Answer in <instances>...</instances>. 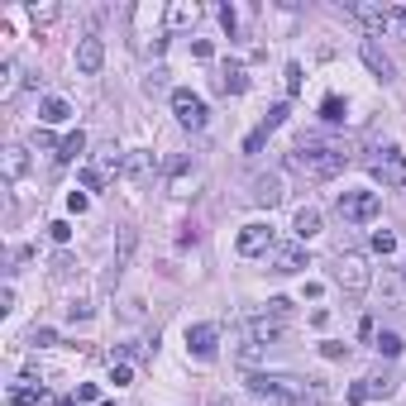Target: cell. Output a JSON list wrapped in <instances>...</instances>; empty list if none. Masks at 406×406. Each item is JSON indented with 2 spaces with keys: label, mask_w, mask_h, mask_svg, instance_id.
Here are the masks:
<instances>
[{
  "label": "cell",
  "mask_w": 406,
  "mask_h": 406,
  "mask_svg": "<svg viewBox=\"0 0 406 406\" xmlns=\"http://www.w3.org/2000/svg\"><path fill=\"white\" fill-rule=\"evenodd\" d=\"M292 163L302 172H311L315 182H330V177H339L349 168V148L344 144H315V139H306L302 148L292 153Z\"/></svg>",
  "instance_id": "1"
},
{
  "label": "cell",
  "mask_w": 406,
  "mask_h": 406,
  "mask_svg": "<svg viewBox=\"0 0 406 406\" xmlns=\"http://www.w3.org/2000/svg\"><path fill=\"white\" fill-rule=\"evenodd\" d=\"M335 282H339L349 297H363V292H368V282H373L368 258H363V253H354V249H349V253L339 249V253H335Z\"/></svg>",
  "instance_id": "2"
},
{
  "label": "cell",
  "mask_w": 406,
  "mask_h": 406,
  "mask_svg": "<svg viewBox=\"0 0 406 406\" xmlns=\"http://www.w3.org/2000/svg\"><path fill=\"white\" fill-rule=\"evenodd\" d=\"M378 210H383V196H378V192H344V196H339V215H344L349 225H373Z\"/></svg>",
  "instance_id": "3"
},
{
  "label": "cell",
  "mask_w": 406,
  "mask_h": 406,
  "mask_svg": "<svg viewBox=\"0 0 406 406\" xmlns=\"http://www.w3.org/2000/svg\"><path fill=\"white\" fill-rule=\"evenodd\" d=\"M172 115H177V124L182 129H205V120H210V110L196 91H187V87H177L172 91Z\"/></svg>",
  "instance_id": "4"
},
{
  "label": "cell",
  "mask_w": 406,
  "mask_h": 406,
  "mask_svg": "<svg viewBox=\"0 0 406 406\" xmlns=\"http://www.w3.org/2000/svg\"><path fill=\"white\" fill-rule=\"evenodd\" d=\"M244 383H249L253 397H287V402H292L297 392H306L297 378H282V373H249Z\"/></svg>",
  "instance_id": "5"
},
{
  "label": "cell",
  "mask_w": 406,
  "mask_h": 406,
  "mask_svg": "<svg viewBox=\"0 0 406 406\" xmlns=\"http://www.w3.org/2000/svg\"><path fill=\"white\" fill-rule=\"evenodd\" d=\"M373 177L392 192H406V153L402 148H383V158H373Z\"/></svg>",
  "instance_id": "6"
},
{
  "label": "cell",
  "mask_w": 406,
  "mask_h": 406,
  "mask_svg": "<svg viewBox=\"0 0 406 406\" xmlns=\"http://www.w3.org/2000/svg\"><path fill=\"white\" fill-rule=\"evenodd\" d=\"M273 249H278L273 225H244V229H239V253H244V258H258V253H273Z\"/></svg>",
  "instance_id": "7"
},
{
  "label": "cell",
  "mask_w": 406,
  "mask_h": 406,
  "mask_svg": "<svg viewBox=\"0 0 406 406\" xmlns=\"http://www.w3.org/2000/svg\"><path fill=\"white\" fill-rule=\"evenodd\" d=\"M349 19H359L363 24V34L378 43L383 38V29H387V19H392V10H383V5H363V0H354L349 5Z\"/></svg>",
  "instance_id": "8"
},
{
  "label": "cell",
  "mask_w": 406,
  "mask_h": 406,
  "mask_svg": "<svg viewBox=\"0 0 406 406\" xmlns=\"http://www.w3.org/2000/svg\"><path fill=\"white\" fill-rule=\"evenodd\" d=\"M187 349H192L196 359H215V354H220V330H215V325H192V330H187Z\"/></svg>",
  "instance_id": "9"
},
{
  "label": "cell",
  "mask_w": 406,
  "mask_h": 406,
  "mask_svg": "<svg viewBox=\"0 0 406 406\" xmlns=\"http://www.w3.org/2000/svg\"><path fill=\"white\" fill-rule=\"evenodd\" d=\"M105 63V43L96 38V34H87L82 43H77V72H87V77H96Z\"/></svg>",
  "instance_id": "10"
},
{
  "label": "cell",
  "mask_w": 406,
  "mask_h": 406,
  "mask_svg": "<svg viewBox=\"0 0 406 406\" xmlns=\"http://www.w3.org/2000/svg\"><path fill=\"white\" fill-rule=\"evenodd\" d=\"M282 196H287V192H282V177H278V172H263V177H253V187H249V201L253 205H278Z\"/></svg>",
  "instance_id": "11"
},
{
  "label": "cell",
  "mask_w": 406,
  "mask_h": 406,
  "mask_svg": "<svg viewBox=\"0 0 406 406\" xmlns=\"http://www.w3.org/2000/svg\"><path fill=\"white\" fill-rule=\"evenodd\" d=\"M359 58H363V67H368L373 77L392 82V58H387V53H383V48H378L373 38H363V43H359Z\"/></svg>",
  "instance_id": "12"
},
{
  "label": "cell",
  "mask_w": 406,
  "mask_h": 406,
  "mask_svg": "<svg viewBox=\"0 0 406 406\" xmlns=\"http://www.w3.org/2000/svg\"><path fill=\"white\" fill-rule=\"evenodd\" d=\"M158 172V158L148 153V148H134V153H124V177L129 182H148Z\"/></svg>",
  "instance_id": "13"
},
{
  "label": "cell",
  "mask_w": 406,
  "mask_h": 406,
  "mask_svg": "<svg viewBox=\"0 0 406 406\" xmlns=\"http://www.w3.org/2000/svg\"><path fill=\"white\" fill-rule=\"evenodd\" d=\"M306 268V244H278L273 249V273H302Z\"/></svg>",
  "instance_id": "14"
},
{
  "label": "cell",
  "mask_w": 406,
  "mask_h": 406,
  "mask_svg": "<svg viewBox=\"0 0 406 406\" xmlns=\"http://www.w3.org/2000/svg\"><path fill=\"white\" fill-rule=\"evenodd\" d=\"M282 320L278 315H258V320H249V335H253V344H278L282 339Z\"/></svg>",
  "instance_id": "15"
},
{
  "label": "cell",
  "mask_w": 406,
  "mask_h": 406,
  "mask_svg": "<svg viewBox=\"0 0 406 406\" xmlns=\"http://www.w3.org/2000/svg\"><path fill=\"white\" fill-rule=\"evenodd\" d=\"M292 229H297V244L315 239V234H320V210H315V205H302L297 220H292Z\"/></svg>",
  "instance_id": "16"
},
{
  "label": "cell",
  "mask_w": 406,
  "mask_h": 406,
  "mask_svg": "<svg viewBox=\"0 0 406 406\" xmlns=\"http://www.w3.org/2000/svg\"><path fill=\"white\" fill-rule=\"evenodd\" d=\"M244 87H249V77H244V67H225V72L215 77V91H220V96H239Z\"/></svg>",
  "instance_id": "17"
},
{
  "label": "cell",
  "mask_w": 406,
  "mask_h": 406,
  "mask_svg": "<svg viewBox=\"0 0 406 406\" xmlns=\"http://www.w3.org/2000/svg\"><path fill=\"white\" fill-rule=\"evenodd\" d=\"M67 115H72V105L63 101V96H48V101L38 105V120H43V124H63Z\"/></svg>",
  "instance_id": "18"
},
{
  "label": "cell",
  "mask_w": 406,
  "mask_h": 406,
  "mask_svg": "<svg viewBox=\"0 0 406 406\" xmlns=\"http://www.w3.org/2000/svg\"><path fill=\"white\" fill-rule=\"evenodd\" d=\"M187 24H196V5H187V0L168 5V29H187Z\"/></svg>",
  "instance_id": "19"
},
{
  "label": "cell",
  "mask_w": 406,
  "mask_h": 406,
  "mask_svg": "<svg viewBox=\"0 0 406 406\" xmlns=\"http://www.w3.org/2000/svg\"><path fill=\"white\" fill-rule=\"evenodd\" d=\"M82 153H87V134H82V129H72V134L58 144V158H63V163H72V158H82Z\"/></svg>",
  "instance_id": "20"
},
{
  "label": "cell",
  "mask_w": 406,
  "mask_h": 406,
  "mask_svg": "<svg viewBox=\"0 0 406 406\" xmlns=\"http://www.w3.org/2000/svg\"><path fill=\"white\" fill-rule=\"evenodd\" d=\"M24 168H29V158H24V148H5V182H14V177H24Z\"/></svg>",
  "instance_id": "21"
},
{
  "label": "cell",
  "mask_w": 406,
  "mask_h": 406,
  "mask_svg": "<svg viewBox=\"0 0 406 406\" xmlns=\"http://www.w3.org/2000/svg\"><path fill=\"white\" fill-rule=\"evenodd\" d=\"M43 387H10V406H43Z\"/></svg>",
  "instance_id": "22"
},
{
  "label": "cell",
  "mask_w": 406,
  "mask_h": 406,
  "mask_svg": "<svg viewBox=\"0 0 406 406\" xmlns=\"http://www.w3.org/2000/svg\"><path fill=\"white\" fill-rule=\"evenodd\" d=\"M91 168H96L101 177H110V172H124V158H120V148H105V153L91 163Z\"/></svg>",
  "instance_id": "23"
},
{
  "label": "cell",
  "mask_w": 406,
  "mask_h": 406,
  "mask_svg": "<svg viewBox=\"0 0 406 406\" xmlns=\"http://www.w3.org/2000/svg\"><path fill=\"white\" fill-rule=\"evenodd\" d=\"M363 383H368V397H392V387H397L392 373H373V378H363Z\"/></svg>",
  "instance_id": "24"
},
{
  "label": "cell",
  "mask_w": 406,
  "mask_h": 406,
  "mask_svg": "<svg viewBox=\"0 0 406 406\" xmlns=\"http://www.w3.org/2000/svg\"><path fill=\"white\" fill-rule=\"evenodd\" d=\"M287 406H325V387H320V383H311V387H306V392H297Z\"/></svg>",
  "instance_id": "25"
},
{
  "label": "cell",
  "mask_w": 406,
  "mask_h": 406,
  "mask_svg": "<svg viewBox=\"0 0 406 406\" xmlns=\"http://www.w3.org/2000/svg\"><path fill=\"white\" fill-rule=\"evenodd\" d=\"M144 91H148V96H163V91H168V67H153V72L144 77Z\"/></svg>",
  "instance_id": "26"
},
{
  "label": "cell",
  "mask_w": 406,
  "mask_h": 406,
  "mask_svg": "<svg viewBox=\"0 0 406 406\" xmlns=\"http://www.w3.org/2000/svg\"><path fill=\"white\" fill-rule=\"evenodd\" d=\"M129 253H134V229H124V234H120V253H115V278L124 273V263H129Z\"/></svg>",
  "instance_id": "27"
},
{
  "label": "cell",
  "mask_w": 406,
  "mask_h": 406,
  "mask_svg": "<svg viewBox=\"0 0 406 406\" xmlns=\"http://www.w3.org/2000/svg\"><path fill=\"white\" fill-rule=\"evenodd\" d=\"M373 344H378V354H387V359H397V354H402V335H392V330H383Z\"/></svg>",
  "instance_id": "28"
},
{
  "label": "cell",
  "mask_w": 406,
  "mask_h": 406,
  "mask_svg": "<svg viewBox=\"0 0 406 406\" xmlns=\"http://www.w3.org/2000/svg\"><path fill=\"white\" fill-rule=\"evenodd\" d=\"M320 120L339 124V120H344V101H339V96H325V101H320Z\"/></svg>",
  "instance_id": "29"
},
{
  "label": "cell",
  "mask_w": 406,
  "mask_h": 406,
  "mask_svg": "<svg viewBox=\"0 0 406 406\" xmlns=\"http://www.w3.org/2000/svg\"><path fill=\"white\" fill-rule=\"evenodd\" d=\"M72 273H77V258H72V253H58V258H53V278H58V282H67Z\"/></svg>",
  "instance_id": "30"
},
{
  "label": "cell",
  "mask_w": 406,
  "mask_h": 406,
  "mask_svg": "<svg viewBox=\"0 0 406 406\" xmlns=\"http://www.w3.org/2000/svg\"><path fill=\"white\" fill-rule=\"evenodd\" d=\"M287 115H292V110H287V101L273 105V110L263 115V129H268V134H273V129H282V124H287Z\"/></svg>",
  "instance_id": "31"
},
{
  "label": "cell",
  "mask_w": 406,
  "mask_h": 406,
  "mask_svg": "<svg viewBox=\"0 0 406 406\" xmlns=\"http://www.w3.org/2000/svg\"><path fill=\"white\" fill-rule=\"evenodd\" d=\"M29 344H34V349H48V344H58V330H48V325H38V330L29 335Z\"/></svg>",
  "instance_id": "32"
},
{
  "label": "cell",
  "mask_w": 406,
  "mask_h": 406,
  "mask_svg": "<svg viewBox=\"0 0 406 406\" xmlns=\"http://www.w3.org/2000/svg\"><path fill=\"white\" fill-rule=\"evenodd\" d=\"M282 77H287V96H297V91H302V63H287Z\"/></svg>",
  "instance_id": "33"
},
{
  "label": "cell",
  "mask_w": 406,
  "mask_h": 406,
  "mask_svg": "<svg viewBox=\"0 0 406 406\" xmlns=\"http://www.w3.org/2000/svg\"><path fill=\"white\" fill-rule=\"evenodd\" d=\"M392 249H397V234L378 229V234H373V253H392Z\"/></svg>",
  "instance_id": "34"
},
{
  "label": "cell",
  "mask_w": 406,
  "mask_h": 406,
  "mask_svg": "<svg viewBox=\"0 0 406 406\" xmlns=\"http://www.w3.org/2000/svg\"><path fill=\"white\" fill-rule=\"evenodd\" d=\"M263 144H268V129H263V124H258V129H253V134H249V139H244V153H258V148H263Z\"/></svg>",
  "instance_id": "35"
},
{
  "label": "cell",
  "mask_w": 406,
  "mask_h": 406,
  "mask_svg": "<svg viewBox=\"0 0 406 406\" xmlns=\"http://www.w3.org/2000/svg\"><path fill=\"white\" fill-rule=\"evenodd\" d=\"M72 402H101V392H96V383H77V392H72Z\"/></svg>",
  "instance_id": "36"
},
{
  "label": "cell",
  "mask_w": 406,
  "mask_h": 406,
  "mask_svg": "<svg viewBox=\"0 0 406 406\" xmlns=\"http://www.w3.org/2000/svg\"><path fill=\"white\" fill-rule=\"evenodd\" d=\"M82 187H87V192H101V187H105V177L96 172V168H82Z\"/></svg>",
  "instance_id": "37"
},
{
  "label": "cell",
  "mask_w": 406,
  "mask_h": 406,
  "mask_svg": "<svg viewBox=\"0 0 406 406\" xmlns=\"http://www.w3.org/2000/svg\"><path fill=\"white\" fill-rule=\"evenodd\" d=\"M67 315H72V320H91L96 306H91V302H72V306H67Z\"/></svg>",
  "instance_id": "38"
},
{
  "label": "cell",
  "mask_w": 406,
  "mask_h": 406,
  "mask_svg": "<svg viewBox=\"0 0 406 406\" xmlns=\"http://www.w3.org/2000/svg\"><path fill=\"white\" fill-rule=\"evenodd\" d=\"M48 234H53L58 244H67V239H72V225H67V220H53V225H48Z\"/></svg>",
  "instance_id": "39"
},
{
  "label": "cell",
  "mask_w": 406,
  "mask_h": 406,
  "mask_svg": "<svg viewBox=\"0 0 406 406\" xmlns=\"http://www.w3.org/2000/svg\"><path fill=\"white\" fill-rule=\"evenodd\" d=\"M363 402H373V397H368V383H354V387H349V406H363Z\"/></svg>",
  "instance_id": "40"
},
{
  "label": "cell",
  "mask_w": 406,
  "mask_h": 406,
  "mask_svg": "<svg viewBox=\"0 0 406 406\" xmlns=\"http://www.w3.org/2000/svg\"><path fill=\"white\" fill-rule=\"evenodd\" d=\"M287 311H292L287 297H273V302H268V315H278V320H287Z\"/></svg>",
  "instance_id": "41"
},
{
  "label": "cell",
  "mask_w": 406,
  "mask_h": 406,
  "mask_svg": "<svg viewBox=\"0 0 406 406\" xmlns=\"http://www.w3.org/2000/svg\"><path fill=\"white\" fill-rule=\"evenodd\" d=\"M320 354H325V359H344V354H349V344H335V339H325V344H320Z\"/></svg>",
  "instance_id": "42"
},
{
  "label": "cell",
  "mask_w": 406,
  "mask_h": 406,
  "mask_svg": "<svg viewBox=\"0 0 406 406\" xmlns=\"http://www.w3.org/2000/svg\"><path fill=\"white\" fill-rule=\"evenodd\" d=\"M129 378H134V368H129V363H120V368H115V373H110V383H115V387H124V383H129Z\"/></svg>",
  "instance_id": "43"
},
{
  "label": "cell",
  "mask_w": 406,
  "mask_h": 406,
  "mask_svg": "<svg viewBox=\"0 0 406 406\" xmlns=\"http://www.w3.org/2000/svg\"><path fill=\"white\" fill-rule=\"evenodd\" d=\"M67 210H72V215H82V210H87V196H82V192H72V196H67Z\"/></svg>",
  "instance_id": "44"
},
{
  "label": "cell",
  "mask_w": 406,
  "mask_h": 406,
  "mask_svg": "<svg viewBox=\"0 0 406 406\" xmlns=\"http://www.w3.org/2000/svg\"><path fill=\"white\" fill-rule=\"evenodd\" d=\"M192 53H196V58H201V63H205V58H210L215 48H210V38H196V43H192Z\"/></svg>",
  "instance_id": "45"
},
{
  "label": "cell",
  "mask_w": 406,
  "mask_h": 406,
  "mask_svg": "<svg viewBox=\"0 0 406 406\" xmlns=\"http://www.w3.org/2000/svg\"><path fill=\"white\" fill-rule=\"evenodd\" d=\"M10 77H14V63H0V91H10Z\"/></svg>",
  "instance_id": "46"
},
{
  "label": "cell",
  "mask_w": 406,
  "mask_h": 406,
  "mask_svg": "<svg viewBox=\"0 0 406 406\" xmlns=\"http://www.w3.org/2000/svg\"><path fill=\"white\" fill-rule=\"evenodd\" d=\"M392 19H397V24L406 29V5H392Z\"/></svg>",
  "instance_id": "47"
},
{
  "label": "cell",
  "mask_w": 406,
  "mask_h": 406,
  "mask_svg": "<svg viewBox=\"0 0 406 406\" xmlns=\"http://www.w3.org/2000/svg\"><path fill=\"white\" fill-rule=\"evenodd\" d=\"M205 406H234V402H225V397H215V402H205Z\"/></svg>",
  "instance_id": "48"
},
{
  "label": "cell",
  "mask_w": 406,
  "mask_h": 406,
  "mask_svg": "<svg viewBox=\"0 0 406 406\" xmlns=\"http://www.w3.org/2000/svg\"><path fill=\"white\" fill-rule=\"evenodd\" d=\"M96 406H115V402H96Z\"/></svg>",
  "instance_id": "49"
}]
</instances>
